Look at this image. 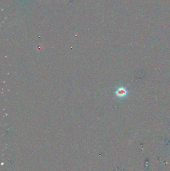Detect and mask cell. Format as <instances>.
I'll use <instances>...</instances> for the list:
<instances>
[{
	"instance_id": "1",
	"label": "cell",
	"mask_w": 170,
	"mask_h": 171,
	"mask_svg": "<svg viewBox=\"0 0 170 171\" xmlns=\"http://www.w3.org/2000/svg\"><path fill=\"white\" fill-rule=\"evenodd\" d=\"M127 94V91L123 87H120L116 90L115 94L118 97L121 98L125 96Z\"/></svg>"
}]
</instances>
